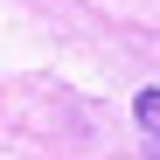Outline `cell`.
Wrapping results in <instances>:
<instances>
[{"label": "cell", "mask_w": 160, "mask_h": 160, "mask_svg": "<svg viewBox=\"0 0 160 160\" xmlns=\"http://www.w3.org/2000/svg\"><path fill=\"white\" fill-rule=\"evenodd\" d=\"M132 118H139V132H146V139H153L146 153L160 160V91H139V98H132Z\"/></svg>", "instance_id": "obj_1"}]
</instances>
